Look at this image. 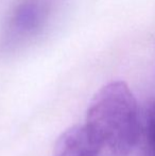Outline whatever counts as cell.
Masks as SVG:
<instances>
[{
  "label": "cell",
  "instance_id": "cell-4",
  "mask_svg": "<svg viewBox=\"0 0 155 156\" xmlns=\"http://www.w3.org/2000/svg\"><path fill=\"white\" fill-rule=\"evenodd\" d=\"M137 146L141 156H155V101L149 103L140 117Z\"/></svg>",
  "mask_w": 155,
  "mask_h": 156
},
{
  "label": "cell",
  "instance_id": "cell-1",
  "mask_svg": "<svg viewBox=\"0 0 155 156\" xmlns=\"http://www.w3.org/2000/svg\"><path fill=\"white\" fill-rule=\"evenodd\" d=\"M100 156H129L138 144L140 115L134 94L122 81L104 85L93 97L84 124Z\"/></svg>",
  "mask_w": 155,
  "mask_h": 156
},
{
  "label": "cell",
  "instance_id": "cell-3",
  "mask_svg": "<svg viewBox=\"0 0 155 156\" xmlns=\"http://www.w3.org/2000/svg\"><path fill=\"white\" fill-rule=\"evenodd\" d=\"M53 156H100V151L85 125H73L58 137Z\"/></svg>",
  "mask_w": 155,
  "mask_h": 156
},
{
  "label": "cell",
  "instance_id": "cell-2",
  "mask_svg": "<svg viewBox=\"0 0 155 156\" xmlns=\"http://www.w3.org/2000/svg\"><path fill=\"white\" fill-rule=\"evenodd\" d=\"M62 0H18L0 30V60L14 58L48 31Z\"/></svg>",
  "mask_w": 155,
  "mask_h": 156
}]
</instances>
